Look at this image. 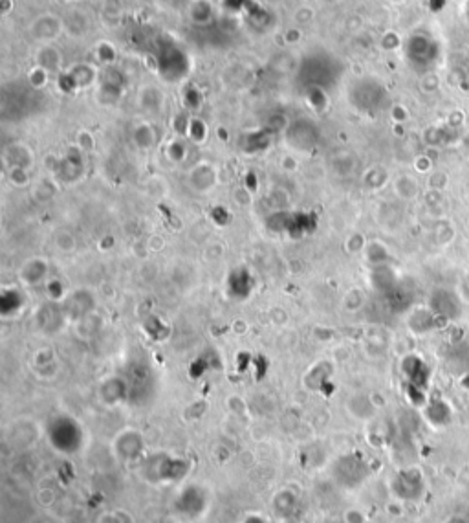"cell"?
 <instances>
[{
  "label": "cell",
  "mask_w": 469,
  "mask_h": 523,
  "mask_svg": "<svg viewBox=\"0 0 469 523\" xmlns=\"http://www.w3.org/2000/svg\"><path fill=\"white\" fill-rule=\"evenodd\" d=\"M189 463L185 459L171 457L167 454H156L143 459L141 472L149 481H178L187 474Z\"/></svg>",
  "instance_id": "7a4b0ae2"
},
{
  "label": "cell",
  "mask_w": 469,
  "mask_h": 523,
  "mask_svg": "<svg viewBox=\"0 0 469 523\" xmlns=\"http://www.w3.org/2000/svg\"><path fill=\"white\" fill-rule=\"evenodd\" d=\"M275 514L281 516L284 519H294L299 516V510H301V502H299V497L295 496L294 492L290 490H282L281 494H277L275 497Z\"/></svg>",
  "instance_id": "9c48e42d"
},
{
  "label": "cell",
  "mask_w": 469,
  "mask_h": 523,
  "mask_svg": "<svg viewBox=\"0 0 469 523\" xmlns=\"http://www.w3.org/2000/svg\"><path fill=\"white\" fill-rule=\"evenodd\" d=\"M114 452L121 461H136L145 452V442L136 430H125L114 441Z\"/></svg>",
  "instance_id": "8992f818"
},
{
  "label": "cell",
  "mask_w": 469,
  "mask_h": 523,
  "mask_svg": "<svg viewBox=\"0 0 469 523\" xmlns=\"http://www.w3.org/2000/svg\"><path fill=\"white\" fill-rule=\"evenodd\" d=\"M365 248H367V258L368 261H371V265L374 266L387 265L388 252L381 243H371V245H367Z\"/></svg>",
  "instance_id": "4fadbf2b"
},
{
  "label": "cell",
  "mask_w": 469,
  "mask_h": 523,
  "mask_svg": "<svg viewBox=\"0 0 469 523\" xmlns=\"http://www.w3.org/2000/svg\"><path fill=\"white\" fill-rule=\"evenodd\" d=\"M57 246L61 250H64V252H72L76 248V240H73V237L70 233H59L57 235Z\"/></svg>",
  "instance_id": "5bb4252c"
},
{
  "label": "cell",
  "mask_w": 469,
  "mask_h": 523,
  "mask_svg": "<svg viewBox=\"0 0 469 523\" xmlns=\"http://www.w3.org/2000/svg\"><path fill=\"white\" fill-rule=\"evenodd\" d=\"M438 322H440L438 316L433 313L429 305H426V307H416V309L411 310L409 320H407V323H409V329L413 330V332H416V335H426V332H431L433 329L438 327Z\"/></svg>",
  "instance_id": "ba28073f"
},
{
  "label": "cell",
  "mask_w": 469,
  "mask_h": 523,
  "mask_svg": "<svg viewBox=\"0 0 469 523\" xmlns=\"http://www.w3.org/2000/svg\"><path fill=\"white\" fill-rule=\"evenodd\" d=\"M334 476L343 487H354L367 476V467L358 455H345L334 467Z\"/></svg>",
  "instance_id": "5b68a950"
},
{
  "label": "cell",
  "mask_w": 469,
  "mask_h": 523,
  "mask_svg": "<svg viewBox=\"0 0 469 523\" xmlns=\"http://www.w3.org/2000/svg\"><path fill=\"white\" fill-rule=\"evenodd\" d=\"M46 437L53 450L64 455L77 454L85 446V430L81 422L66 413L53 415L48 420Z\"/></svg>",
  "instance_id": "6da1fadb"
},
{
  "label": "cell",
  "mask_w": 469,
  "mask_h": 523,
  "mask_svg": "<svg viewBox=\"0 0 469 523\" xmlns=\"http://www.w3.org/2000/svg\"><path fill=\"white\" fill-rule=\"evenodd\" d=\"M246 523H266V522L262 518H259V516H249V518L246 519Z\"/></svg>",
  "instance_id": "9a60e30c"
},
{
  "label": "cell",
  "mask_w": 469,
  "mask_h": 523,
  "mask_svg": "<svg viewBox=\"0 0 469 523\" xmlns=\"http://www.w3.org/2000/svg\"><path fill=\"white\" fill-rule=\"evenodd\" d=\"M394 191L400 198L403 200H411V198H416V195L420 193V186L416 182V178L409 175L400 176L396 182H394Z\"/></svg>",
  "instance_id": "7c38bea8"
},
{
  "label": "cell",
  "mask_w": 469,
  "mask_h": 523,
  "mask_svg": "<svg viewBox=\"0 0 469 523\" xmlns=\"http://www.w3.org/2000/svg\"><path fill=\"white\" fill-rule=\"evenodd\" d=\"M175 507L180 514L187 516V518H198L207 509V494L202 487L191 484L176 497Z\"/></svg>",
  "instance_id": "277c9868"
},
{
  "label": "cell",
  "mask_w": 469,
  "mask_h": 523,
  "mask_svg": "<svg viewBox=\"0 0 469 523\" xmlns=\"http://www.w3.org/2000/svg\"><path fill=\"white\" fill-rule=\"evenodd\" d=\"M128 397V386L121 378H107L101 384V400L105 404H120Z\"/></svg>",
  "instance_id": "30bf717a"
},
{
  "label": "cell",
  "mask_w": 469,
  "mask_h": 523,
  "mask_svg": "<svg viewBox=\"0 0 469 523\" xmlns=\"http://www.w3.org/2000/svg\"><path fill=\"white\" fill-rule=\"evenodd\" d=\"M429 307L440 322H451L462 314V298L451 288H438L429 298Z\"/></svg>",
  "instance_id": "3957f363"
},
{
  "label": "cell",
  "mask_w": 469,
  "mask_h": 523,
  "mask_svg": "<svg viewBox=\"0 0 469 523\" xmlns=\"http://www.w3.org/2000/svg\"><path fill=\"white\" fill-rule=\"evenodd\" d=\"M242 285L253 287L252 274L246 268H237V270L231 272L230 281H227V290H230V296L233 300H246L249 296V292L246 288H242Z\"/></svg>",
  "instance_id": "8fae6325"
},
{
  "label": "cell",
  "mask_w": 469,
  "mask_h": 523,
  "mask_svg": "<svg viewBox=\"0 0 469 523\" xmlns=\"http://www.w3.org/2000/svg\"><path fill=\"white\" fill-rule=\"evenodd\" d=\"M48 274H50V266H48L46 259L34 258L28 259V261L21 266L19 278H21L22 283L30 285V287H37V285L46 283Z\"/></svg>",
  "instance_id": "52a82bcc"
}]
</instances>
